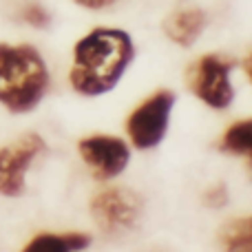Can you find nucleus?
Wrapping results in <instances>:
<instances>
[{
  "mask_svg": "<svg viewBox=\"0 0 252 252\" xmlns=\"http://www.w3.org/2000/svg\"><path fill=\"white\" fill-rule=\"evenodd\" d=\"M133 40L122 29H95L73 51L71 84L82 95H102L120 82L133 60Z\"/></svg>",
  "mask_w": 252,
  "mask_h": 252,
  "instance_id": "1",
  "label": "nucleus"
},
{
  "mask_svg": "<svg viewBox=\"0 0 252 252\" xmlns=\"http://www.w3.org/2000/svg\"><path fill=\"white\" fill-rule=\"evenodd\" d=\"M49 87L42 56L29 44H0V104L11 113L35 109Z\"/></svg>",
  "mask_w": 252,
  "mask_h": 252,
  "instance_id": "2",
  "label": "nucleus"
},
{
  "mask_svg": "<svg viewBox=\"0 0 252 252\" xmlns=\"http://www.w3.org/2000/svg\"><path fill=\"white\" fill-rule=\"evenodd\" d=\"M175 104L173 91H157L151 95L144 104L130 113L126 130L133 139L135 148H153L164 139L166 128H168V118Z\"/></svg>",
  "mask_w": 252,
  "mask_h": 252,
  "instance_id": "3",
  "label": "nucleus"
},
{
  "mask_svg": "<svg viewBox=\"0 0 252 252\" xmlns=\"http://www.w3.org/2000/svg\"><path fill=\"white\" fill-rule=\"evenodd\" d=\"M42 151L44 142L35 133H27L0 148V195L18 197L25 192L27 168Z\"/></svg>",
  "mask_w": 252,
  "mask_h": 252,
  "instance_id": "4",
  "label": "nucleus"
},
{
  "mask_svg": "<svg viewBox=\"0 0 252 252\" xmlns=\"http://www.w3.org/2000/svg\"><path fill=\"white\" fill-rule=\"evenodd\" d=\"M230 62L217 56L199 58L188 71L192 93L213 109H226L235 95L230 87Z\"/></svg>",
  "mask_w": 252,
  "mask_h": 252,
  "instance_id": "5",
  "label": "nucleus"
},
{
  "mask_svg": "<svg viewBox=\"0 0 252 252\" xmlns=\"http://www.w3.org/2000/svg\"><path fill=\"white\" fill-rule=\"evenodd\" d=\"M80 155L91 166L97 179H111L120 175L128 164V146L118 137L93 135L80 142Z\"/></svg>",
  "mask_w": 252,
  "mask_h": 252,
  "instance_id": "6",
  "label": "nucleus"
},
{
  "mask_svg": "<svg viewBox=\"0 0 252 252\" xmlns=\"http://www.w3.org/2000/svg\"><path fill=\"white\" fill-rule=\"evenodd\" d=\"M91 213L95 217V221L100 223L102 230L118 232L124 230V228H130L135 223L139 213V201L133 192L111 188V190L100 192L91 201Z\"/></svg>",
  "mask_w": 252,
  "mask_h": 252,
  "instance_id": "7",
  "label": "nucleus"
},
{
  "mask_svg": "<svg viewBox=\"0 0 252 252\" xmlns=\"http://www.w3.org/2000/svg\"><path fill=\"white\" fill-rule=\"evenodd\" d=\"M204 22L206 18L199 9H179V11L170 13L168 20L164 22V31L175 44L190 47L199 38L201 29H204Z\"/></svg>",
  "mask_w": 252,
  "mask_h": 252,
  "instance_id": "8",
  "label": "nucleus"
},
{
  "mask_svg": "<svg viewBox=\"0 0 252 252\" xmlns=\"http://www.w3.org/2000/svg\"><path fill=\"white\" fill-rule=\"evenodd\" d=\"M89 235L82 232H64V235H38L25 246V252H69L82 250L89 246Z\"/></svg>",
  "mask_w": 252,
  "mask_h": 252,
  "instance_id": "9",
  "label": "nucleus"
},
{
  "mask_svg": "<svg viewBox=\"0 0 252 252\" xmlns=\"http://www.w3.org/2000/svg\"><path fill=\"white\" fill-rule=\"evenodd\" d=\"M221 151L232 153V155H248L252 161V120L237 122L228 128V133L221 139Z\"/></svg>",
  "mask_w": 252,
  "mask_h": 252,
  "instance_id": "10",
  "label": "nucleus"
},
{
  "mask_svg": "<svg viewBox=\"0 0 252 252\" xmlns=\"http://www.w3.org/2000/svg\"><path fill=\"white\" fill-rule=\"evenodd\" d=\"M221 244L226 250L252 252V217L228 223L221 232Z\"/></svg>",
  "mask_w": 252,
  "mask_h": 252,
  "instance_id": "11",
  "label": "nucleus"
},
{
  "mask_svg": "<svg viewBox=\"0 0 252 252\" xmlns=\"http://www.w3.org/2000/svg\"><path fill=\"white\" fill-rule=\"evenodd\" d=\"M25 20L33 27H47L49 13L44 11L42 7H38V4H31V7H27V11H25Z\"/></svg>",
  "mask_w": 252,
  "mask_h": 252,
  "instance_id": "12",
  "label": "nucleus"
},
{
  "mask_svg": "<svg viewBox=\"0 0 252 252\" xmlns=\"http://www.w3.org/2000/svg\"><path fill=\"white\" fill-rule=\"evenodd\" d=\"M206 201H208L210 206H221V204H226V188H223V186L213 188V190L206 195Z\"/></svg>",
  "mask_w": 252,
  "mask_h": 252,
  "instance_id": "13",
  "label": "nucleus"
},
{
  "mask_svg": "<svg viewBox=\"0 0 252 252\" xmlns=\"http://www.w3.org/2000/svg\"><path fill=\"white\" fill-rule=\"evenodd\" d=\"M75 2L87 7V9H102V7H106V4L115 2V0H75Z\"/></svg>",
  "mask_w": 252,
  "mask_h": 252,
  "instance_id": "14",
  "label": "nucleus"
},
{
  "mask_svg": "<svg viewBox=\"0 0 252 252\" xmlns=\"http://www.w3.org/2000/svg\"><path fill=\"white\" fill-rule=\"evenodd\" d=\"M246 71H248V75H250V80H252V56L246 60Z\"/></svg>",
  "mask_w": 252,
  "mask_h": 252,
  "instance_id": "15",
  "label": "nucleus"
}]
</instances>
